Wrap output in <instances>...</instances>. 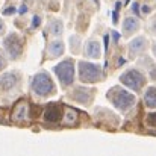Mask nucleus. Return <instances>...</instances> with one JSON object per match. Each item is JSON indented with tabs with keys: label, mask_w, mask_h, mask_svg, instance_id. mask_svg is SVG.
I'll list each match as a JSON object with an SVG mask.
<instances>
[{
	"label": "nucleus",
	"mask_w": 156,
	"mask_h": 156,
	"mask_svg": "<svg viewBox=\"0 0 156 156\" xmlns=\"http://www.w3.org/2000/svg\"><path fill=\"white\" fill-rule=\"evenodd\" d=\"M32 91L34 94L40 96V97H47L49 94L55 93V83H53L52 77L49 76V73L46 71H40L32 77Z\"/></svg>",
	"instance_id": "1"
},
{
	"label": "nucleus",
	"mask_w": 156,
	"mask_h": 156,
	"mask_svg": "<svg viewBox=\"0 0 156 156\" xmlns=\"http://www.w3.org/2000/svg\"><path fill=\"white\" fill-rule=\"evenodd\" d=\"M108 99L121 112L129 111L133 106V103H135V96L132 93L126 91V90H121V88H112L108 93Z\"/></svg>",
	"instance_id": "2"
},
{
	"label": "nucleus",
	"mask_w": 156,
	"mask_h": 156,
	"mask_svg": "<svg viewBox=\"0 0 156 156\" xmlns=\"http://www.w3.org/2000/svg\"><path fill=\"white\" fill-rule=\"evenodd\" d=\"M79 77L85 83H93V82H99L103 79V71L96 64L80 61L79 62Z\"/></svg>",
	"instance_id": "3"
},
{
	"label": "nucleus",
	"mask_w": 156,
	"mask_h": 156,
	"mask_svg": "<svg viewBox=\"0 0 156 156\" xmlns=\"http://www.w3.org/2000/svg\"><path fill=\"white\" fill-rule=\"evenodd\" d=\"M53 71L58 76L62 87H70L73 83V80H74V62L71 59H65V61L59 62L53 68Z\"/></svg>",
	"instance_id": "4"
},
{
	"label": "nucleus",
	"mask_w": 156,
	"mask_h": 156,
	"mask_svg": "<svg viewBox=\"0 0 156 156\" xmlns=\"http://www.w3.org/2000/svg\"><path fill=\"white\" fill-rule=\"evenodd\" d=\"M120 80H121V83H124L127 88H130L133 91H140L144 87V83H146L144 76L138 70H127L126 73L121 74Z\"/></svg>",
	"instance_id": "5"
},
{
	"label": "nucleus",
	"mask_w": 156,
	"mask_h": 156,
	"mask_svg": "<svg viewBox=\"0 0 156 156\" xmlns=\"http://www.w3.org/2000/svg\"><path fill=\"white\" fill-rule=\"evenodd\" d=\"M3 47L11 59H17V58H20V55L23 52V41L18 37V34H11L5 38Z\"/></svg>",
	"instance_id": "6"
},
{
	"label": "nucleus",
	"mask_w": 156,
	"mask_h": 156,
	"mask_svg": "<svg viewBox=\"0 0 156 156\" xmlns=\"http://www.w3.org/2000/svg\"><path fill=\"white\" fill-rule=\"evenodd\" d=\"M93 94L94 91L88 87H77L73 93H71V99L77 103L82 105H88L91 100H93Z\"/></svg>",
	"instance_id": "7"
},
{
	"label": "nucleus",
	"mask_w": 156,
	"mask_h": 156,
	"mask_svg": "<svg viewBox=\"0 0 156 156\" xmlns=\"http://www.w3.org/2000/svg\"><path fill=\"white\" fill-rule=\"evenodd\" d=\"M61 117H62V108L59 105L52 103L46 106L44 114H43L44 121H47V123H58V121H61Z\"/></svg>",
	"instance_id": "8"
},
{
	"label": "nucleus",
	"mask_w": 156,
	"mask_h": 156,
	"mask_svg": "<svg viewBox=\"0 0 156 156\" xmlns=\"http://www.w3.org/2000/svg\"><path fill=\"white\" fill-rule=\"evenodd\" d=\"M18 80H20L18 73H15V71L3 73V74L0 76V90H5V91L12 90V88L18 83Z\"/></svg>",
	"instance_id": "9"
},
{
	"label": "nucleus",
	"mask_w": 156,
	"mask_h": 156,
	"mask_svg": "<svg viewBox=\"0 0 156 156\" xmlns=\"http://www.w3.org/2000/svg\"><path fill=\"white\" fill-rule=\"evenodd\" d=\"M147 46H149L147 38H144V37H136V38H133V40L129 43V55H130V56L141 55L143 52H146Z\"/></svg>",
	"instance_id": "10"
},
{
	"label": "nucleus",
	"mask_w": 156,
	"mask_h": 156,
	"mask_svg": "<svg viewBox=\"0 0 156 156\" xmlns=\"http://www.w3.org/2000/svg\"><path fill=\"white\" fill-rule=\"evenodd\" d=\"M140 29V20L135 17H126L123 20V35L127 38L130 35H133L136 30Z\"/></svg>",
	"instance_id": "11"
},
{
	"label": "nucleus",
	"mask_w": 156,
	"mask_h": 156,
	"mask_svg": "<svg viewBox=\"0 0 156 156\" xmlns=\"http://www.w3.org/2000/svg\"><path fill=\"white\" fill-rule=\"evenodd\" d=\"M85 56L91 59H99L102 56V46L96 40H90L85 44Z\"/></svg>",
	"instance_id": "12"
},
{
	"label": "nucleus",
	"mask_w": 156,
	"mask_h": 156,
	"mask_svg": "<svg viewBox=\"0 0 156 156\" xmlns=\"http://www.w3.org/2000/svg\"><path fill=\"white\" fill-rule=\"evenodd\" d=\"M27 115H29V106L26 102H20L14 108V112H12V120L14 121H26L27 120Z\"/></svg>",
	"instance_id": "13"
},
{
	"label": "nucleus",
	"mask_w": 156,
	"mask_h": 156,
	"mask_svg": "<svg viewBox=\"0 0 156 156\" xmlns=\"http://www.w3.org/2000/svg\"><path fill=\"white\" fill-rule=\"evenodd\" d=\"M47 53L52 56V58H59L62 53H64V43L59 41V40H55L49 44L47 47Z\"/></svg>",
	"instance_id": "14"
},
{
	"label": "nucleus",
	"mask_w": 156,
	"mask_h": 156,
	"mask_svg": "<svg viewBox=\"0 0 156 156\" xmlns=\"http://www.w3.org/2000/svg\"><path fill=\"white\" fill-rule=\"evenodd\" d=\"M144 103L147 108H156V88L149 87L144 94Z\"/></svg>",
	"instance_id": "15"
},
{
	"label": "nucleus",
	"mask_w": 156,
	"mask_h": 156,
	"mask_svg": "<svg viewBox=\"0 0 156 156\" xmlns=\"http://www.w3.org/2000/svg\"><path fill=\"white\" fill-rule=\"evenodd\" d=\"M47 29H49V32L52 34L53 37H59V35H62V32H64V24H62L61 20L53 18V20H50Z\"/></svg>",
	"instance_id": "16"
},
{
	"label": "nucleus",
	"mask_w": 156,
	"mask_h": 156,
	"mask_svg": "<svg viewBox=\"0 0 156 156\" xmlns=\"http://www.w3.org/2000/svg\"><path fill=\"white\" fill-rule=\"evenodd\" d=\"M77 121V111H73V109H67L65 115H64V124L67 126H71Z\"/></svg>",
	"instance_id": "17"
},
{
	"label": "nucleus",
	"mask_w": 156,
	"mask_h": 156,
	"mask_svg": "<svg viewBox=\"0 0 156 156\" xmlns=\"http://www.w3.org/2000/svg\"><path fill=\"white\" fill-rule=\"evenodd\" d=\"M70 44H71V52L79 53V50H80V40H79L77 35H73L70 38Z\"/></svg>",
	"instance_id": "18"
},
{
	"label": "nucleus",
	"mask_w": 156,
	"mask_h": 156,
	"mask_svg": "<svg viewBox=\"0 0 156 156\" xmlns=\"http://www.w3.org/2000/svg\"><path fill=\"white\" fill-rule=\"evenodd\" d=\"M147 124H150V126H156V112L147 115Z\"/></svg>",
	"instance_id": "19"
},
{
	"label": "nucleus",
	"mask_w": 156,
	"mask_h": 156,
	"mask_svg": "<svg viewBox=\"0 0 156 156\" xmlns=\"http://www.w3.org/2000/svg\"><path fill=\"white\" fill-rule=\"evenodd\" d=\"M5 67H6V58H5V55L2 53V50H0V71H2Z\"/></svg>",
	"instance_id": "20"
},
{
	"label": "nucleus",
	"mask_w": 156,
	"mask_h": 156,
	"mask_svg": "<svg viewBox=\"0 0 156 156\" xmlns=\"http://www.w3.org/2000/svg\"><path fill=\"white\" fill-rule=\"evenodd\" d=\"M40 21H41V18H40L38 15H35L34 20H32V26H34V27H38V26H40Z\"/></svg>",
	"instance_id": "21"
},
{
	"label": "nucleus",
	"mask_w": 156,
	"mask_h": 156,
	"mask_svg": "<svg viewBox=\"0 0 156 156\" xmlns=\"http://www.w3.org/2000/svg\"><path fill=\"white\" fill-rule=\"evenodd\" d=\"M5 30H6V24H5V21L0 18V35H3Z\"/></svg>",
	"instance_id": "22"
},
{
	"label": "nucleus",
	"mask_w": 156,
	"mask_h": 156,
	"mask_svg": "<svg viewBox=\"0 0 156 156\" xmlns=\"http://www.w3.org/2000/svg\"><path fill=\"white\" fill-rule=\"evenodd\" d=\"M150 30H152L153 34H156V17L152 20V23H150Z\"/></svg>",
	"instance_id": "23"
},
{
	"label": "nucleus",
	"mask_w": 156,
	"mask_h": 156,
	"mask_svg": "<svg viewBox=\"0 0 156 156\" xmlns=\"http://www.w3.org/2000/svg\"><path fill=\"white\" fill-rule=\"evenodd\" d=\"M150 77H152L153 80H156V65H155V67H152V71H150Z\"/></svg>",
	"instance_id": "24"
},
{
	"label": "nucleus",
	"mask_w": 156,
	"mask_h": 156,
	"mask_svg": "<svg viewBox=\"0 0 156 156\" xmlns=\"http://www.w3.org/2000/svg\"><path fill=\"white\" fill-rule=\"evenodd\" d=\"M149 12H150L149 6H143V14H149Z\"/></svg>",
	"instance_id": "25"
},
{
	"label": "nucleus",
	"mask_w": 156,
	"mask_h": 156,
	"mask_svg": "<svg viewBox=\"0 0 156 156\" xmlns=\"http://www.w3.org/2000/svg\"><path fill=\"white\" fill-rule=\"evenodd\" d=\"M153 55H155V56H156V41H155V43H153Z\"/></svg>",
	"instance_id": "26"
}]
</instances>
